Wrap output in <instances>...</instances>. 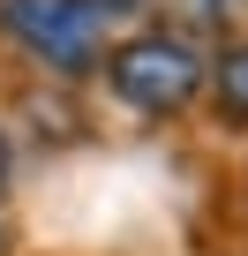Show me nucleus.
I'll return each instance as SVG.
<instances>
[{
	"label": "nucleus",
	"mask_w": 248,
	"mask_h": 256,
	"mask_svg": "<svg viewBox=\"0 0 248 256\" xmlns=\"http://www.w3.org/2000/svg\"><path fill=\"white\" fill-rule=\"evenodd\" d=\"M128 0H0V38L45 76H98Z\"/></svg>",
	"instance_id": "f257e3e1"
},
{
	"label": "nucleus",
	"mask_w": 248,
	"mask_h": 256,
	"mask_svg": "<svg viewBox=\"0 0 248 256\" xmlns=\"http://www.w3.org/2000/svg\"><path fill=\"white\" fill-rule=\"evenodd\" d=\"M143 8H173V16H196V23H218L233 0H143Z\"/></svg>",
	"instance_id": "20e7f679"
},
{
	"label": "nucleus",
	"mask_w": 248,
	"mask_h": 256,
	"mask_svg": "<svg viewBox=\"0 0 248 256\" xmlns=\"http://www.w3.org/2000/svg\"><path fill=\"white\" fill-rule=\"evenodd\" d=\"M105 90L143 120H166V113H188L211 90V60H203V46L188 30L151 23V30H128L105 53Z\"/></svg>",
	"instance_id": "f03ea898"
},
{
	"label": "nucleus",
	"mask_w": 248,
	"mask_h": 256,
	"mask_svg": "<svg viewBox=\"0 0 248 256\" xmlns=\"http://www.w3.org/2000/svg\"><path fill=\"white\" fill-rule=\"evenodd\" d=\"M0 256H8V218H0Z\"/></svg>",
	"instance_id": "423d86ee"
},
{
	"label": "nucleus",
	"mask_w": 248,
	"mask_h": 256,
	"mask_svg": "<svg viewBox=\"0 0 248 256\" xmlns=\"http://www.w3.org/2000/svg\"><path fill=\"white\" fill-rule=\"evenodd\" d=\"M211 106H218L226 128H248V38H233L211 60Z\"/></svg>",
	"instance_id": "7ed1b4c3"
},
{
	"label": "nucleus",
	"mask_w": 248,
	"mask_h": 256,
	"mask_svg": "<svg viewBox=\"0 0 248 256\" xmlns=\"http://www.w3.org/2000/svg\"><path fill=\"white\" fill-rule=\"evenodd\" d=\"M0 188H8V136H0Z\"/></svg>",
	"instance_id": "39448f33"
}]
</instances>
